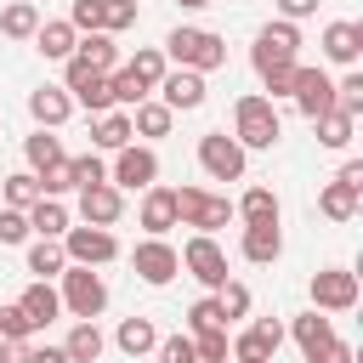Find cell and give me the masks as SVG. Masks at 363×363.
Wrapping results in <instances>:
<instances>
[{
    "label": "cell",
    "mask_w": 363,
    "mask_h": 363,
    "mask_svg": "<svg viewBox=\"0 0 363 363\" xmlns=\"http://www.w3.org/2000/svg\"><path fill=\"white\" fill-rule=\"evenodd\" d=\"M164 62H176V68H193V74H216V68H227V40L216 34V28H170L164 34Z\"/></svg>",
    "instance_id": "obj_1"
},
{
    "label": "cell",
    "mask_w": 363,
    "mask_h": 363,
    "mask_svg": "<svg viewBox=\"0 0 363 363\" xmlns=\"http://www.w3.org/2000/svg\"><path fill=\"white\" fill-rule=\"evenodd\" d=\"M278 136H284V119H278V108L267 102V96H238L233 102V142L250 153V147H278Z\"/></svg>",
    "instance_id": "obj_2"
},
{
    "label": "cell",
    "mask_w": 363,
    "mask_h": 363,
    "mask_svg": "<svg viewBox=\"0 0 363 363\" xmlns=\"http://www.w3.org/2000/svg\"><path fill=\"white\" fill-rule=\"evenodd\" d=\"M233 221V199L227 193H204V187H176V227H193V233H210Z\"/></svg>",
    "instance_id": "obj_3"
},
{
    "label": "cell",
    "mask_w": 363,
    "mask_h": 363,
    "mask_svg": "<svg viewBox=\"0 0 363 363\" xmlns=\"http://www.w3.org/2000/svg\"><path fill=\"white\" fill-rule=\"evenodd\" d=\"M108 182H113L119 193H147V187L159 182V153H153L147 142L119 147V153H113V164H108Z\"/></svg>",
    "instance_id": "obj_4"
},
{
    "label": "cell",
    "mask_w": 363,
    "mask_h": 363,
    "mask_svg": "<svg viewBox=\"0 0 363 363\" xmlns=\"http://www.w3.org/2000/svg\"><path fill=\"white\" fill-rule=\"evenodd\" d=\"M57 301H62V312H74V318H102V306H108V284H102V272H91V267H68Z\"/></svg>",
    "instance_id": "obj_5"
},
{
    "label": "cell",
    "mask_w": 363,
    "mask_h": 363,
    "mask_svg": "<svg viewBox=\"0 0 363 363\" xmlns=\"http://www.w3.org/2000/svg\"><path fill=\"white\" fill-rule=\"evenodd\" d=\"M244 147L227 136V130H204L199 136V170L210 176V182H244Z\"/></svg>",
    "instance_id": "obj_6"
},
{
    "label": "cell",
    "mask_w": 363,
    "mask_h": 363,
    "mask_svg": "<svg viewBox=\"0 0 363 363\" xmlns=\"http://www.w3.org/2000/svg\"><path fill=\"white\" fill-rule=\"evenodd\" d=\"M57 244H62L68 267H108V261H119V238L108 227H68Z\"/></svg>",
    "instance_id": "obj_7"
},
{
    "label": "cell",
    "mask_w": 363,
    "mask_h": 363,
    "mask_svg": "<svg viewBox=\"0 0 363 363\" xmlns=\"http://www.w3.org/2000/svg\"><path fill=\"white\" fill-rule=\"evenodd\" d=\"M176 255H182V267H187V272H193V278H199V284H204L210 295H216V289H221V284L233 278V272H227V250H221V244H216L210 233H193V238H187V244L176 250Z\"/></svg>",
    "instance_id": "obj_8"
},
{
    "label": "cell",
    "mask_w": 363,
    "mask_h": 363,
    "mask_svg": "<svg viewBox=\"0 0 363 363\" xmlns=\"http://www.w3.org/2000/svg\"><path fill=\"white\" fill-rule=\"evenodd\" d=\"M306 295H312V312H352L357 306V272L323 267V272H312Z\"/></svg>",
    "instance_id": "obj_9"
},
{
    "label": "cell",
    "mask_w": 363,
    "mask_h": 363,
    "mask_svg": "<svg viewBox=\"0 0 363 363\" xmlns=\"http://www.w3.org/2000/svg\"><path fill=\"white\" fill-rule=\"evenodd\" d=\"M130 267H136V278H142V284L164 289V284L182 272V255H176V244H170V238H142V244L130 250Z\"/></svg>",
    "instance_id": "obj_10"
},
{
    "label": "cell",
    "mask_w": 363,
    "mask_h": 363,
    "mask_svg": "<svg viewBox=\"0 0 363 363\" xmlns=\"http://www.w3.org/2000/svg\"><path fill=\"white\" fill-rule=\"evenodd\" d=\"M250 62L255 68H272V62H301V28L295 23H267L261 34H255V51H250Z\"/></svg>",
    "instance_id": "obj_11"
},
{
    "label": "cell",
    "mask_w": 363,
    "mask_h": 363,
    "mask_svg": "<svg viewBox=\"0 0 363 363\" xmlns=\"http://www.w3.org/2000/svg\"><path fill=\"white\" fill-rule=\"evenodd\" d=\"M227 346H233L238 363H272V352L284 346V323H278V318H255V323L238 329Z\"/></svg>",
    "instance_id": "obj_12"
},
{
    "label": "cell",
    "mask_w": 363,
    "mask_h": 363,
    "mask_svg": "<svg viewBox=\"0 0 363 363\" xmlns=\"http://www.w3.org/2000/svg\"><path fill=\"white\" fill-rule=\"evenodd\" d=\"M295 108H301V119H323L335 108V79L323 68H306L301 62V74H295Z\"/></svg>",
    "instance_id": "obj_13"
},
{
    "label": "cell",
    "mask_w": 363,
    "mask_h": 363,
    "mask_svg": "<svg viewBox=\"0 0 363 363\" xmlns=\"http://www.w3.org/2000/svg\"><path fill=\"white\" fill-rule=\"evenodd\" d=\"M159 102H164L170 113H193V108H204V74H193V68H170V74L159 79Z\"/></svg>",
    "instance_id": "obj_14"
},
{
    "label": "cell",
    "mask_w": 363,
    "mask_h": 363,
    "mask_svg": "<svg viewBox=\"0 0 363 363\" xmlns=\"http://www.w3.org/2000/svg\"><path fill=\"white\" fill-rule=\"evenodd\" d=\"M125 216V193L113 182H96V187H79V221L85 227H113Z\"/></svg>",
    "instance_id": "obj_15"
},
{
    "label": "cell",
    "mask_w": 363,
    "mask_h": 363,
    "mask_svg": "<svg viewBox=\"0 0 363 363\" xmlns=\"http://www.w3.org/2000/svg\"><path fill=\"white\" fill-rule=\"evenodd\" d=\"M136 221L147 227V238H164L170 227H176V187H147L142 193V204H136Z\"/></svg>",
    "instance_id": "obj_16"
},
{
    "label": "cell",
    "mask_w": 363,
    "mask_h": 363,
    "mask_svg": "<svg viewBox=\"0 0 363 363\" xmlns=\"http://www.w3.org/2000/svg\"><path fill=\"white\" fill-rule=\"evenodd\" d=\"M323 57L340 62V68H352V62L363 57V23H352V17L329 23V28H323Z\"/></svg>",
    "instance_id": "obj_17"
},
{
    "label": "cell",
    "mask_w": 363,
    "mask_h": 363,
    "mask_svg": "<svg viewBox=\"0 0 363 363\" xmlns=\"http://www.w3.org/2000/svg\"><path fill=\"white\" fill-rule=\"evenodd\" d=\"M28 113H34V125H40V130H57V125H68L74 96H68L62 85H40V91H28Z\"/></svg>",
    "instance_id": "obj_18"
},
{
    "label": "cell",
    "mask_w": 363,
    "mask_h": 363,
    "mask_svg": "<svg viewBox=\"0 0 363 363\" xmlns=\"http://www.w3.org/2000/svg\"><path fill=\"white\" fill-rule=\"evenodd\" d=\"M74 28H68V17H40V28H34V51L40 57H51V62H68L74 57Z\"/></svg>",
    "instance_id": "obj_19"
},
{
    "label": "cell",
    "mask_w": 363,
    "mask_h": 363,
    "mask_svg": "<svg viewBox=\"0 0 363 363\" xmlns=\"http://www.w3.org/2000/svg\"><path fill=\"white\" fill-rule=\"evenodd\" d=\"M74 57H79L91 74H113V68H119V45H113V34H102V28H96V34H79V40H74Z\"/></svg>",
    "instance_id": "obj_20"
},
{
    "label": "cell",
    "mask_w": 363,
    "mask_h": 363,
    "mask_svg": "<svg viewBox=\"0 0 363 363\" xmlns=\"http://www.w3.org/2000/svg\"><path fill=\"white\" fill-rule=\"evenodd\" d=\"M17 306H23V318L34 323V335H40L45 323H57V318H62V301H57V289H51V284H28V289L17 295Z\"/></svg>",
    "instance_id": "obj_21"
},
{
    "label": "cell",
    "mask_w": 363,
    "mask_h": 363,
    "mask_svg": "<svg viewBox=\"0 0 363 363\" xmlns=\"http://www.w3.org/2000/svg\"><path fill=\"white\" fill-rule=\"evenodd\" d=\"M289 335H295V346H301V357L312 363V357H318V352H323V346L335 340V323H329L323 312H301V318L289 323Z\"/></svg>",
    "instance_id": "obj_22"
},
{
    "label": "cell",
    "mask_w": 363,
    "mask_h": 363,
    "mask_svg": "<svg viewBox=\"0 0 363 363\" xmlns=\"http://www.w3.org/2000/svg\"><path fill=\"white\" fill-rule=\"evenodd\" d=\"M170 125H176V113H170L159 96L136 102V113H130V136H142V142H159V136H170Z\"/></svg>",
    "instance_id": "obj_23"
},
{
    "label": "cell",
    "mask_w": 363,
    "mask_h": 363,
    "mask_svg": "<svg viewBox=\"0 0 363 363\" xmlns=\"http://www.w3.org/2000/svg\"><path fill=\"white\" fill-rule=\"evenodd\" d=\"M91 142H96L102 153H119V147H130V113H125V108H108V113H96V119H91Z\"/></svg>",
    "instance_id": "obj_24"
},
{
    "label": "cell",
    "mask_w": 363,
    "mask_h": 363,
    "mask_svg": "<svg viewBox=\"0 0 363 363\" xmlns=\"http://www.w3.org/2000/svg\"><path fill=\"white\" fill-rule=\"evenodd\" d=\"M233 216H244V227H278V193L272 187H250L238 204H233Z\"/></svg>",
    "instance_id": "obj_25"
},
{
    "label": "cell",
    "mask_w": 363,
    "mask_h": 363,
    "mask_svg": "<svg viewBox=\"0 0 363 363\" xmlns=\"http://www.w3.org/2000/svg\"><path fill=\"white\" fill-rule=\"evenodd\" d=\"M102 329H96V318H74V329H68V340H62V352H68V363H96L102 357Z\"/></svg>",
    "instance_id": "obj_26"
},
{
    "label": "cell",
    "mask_w": 363,
    "mask_h": 363,
    "mask_svg": "<svg viewBox=\"0 0 363 363\" xmlns=\"http://www.w3.org/2000/svg\"><path fill=\"white\" fill-rule=\"evenodd\" d=\"M28 272H34V284H51V278H62V272H68V255H62V244H57V238H34V244H28Z\"/></svg>",
    "instance_id": "obj_27"
},
{
    "label": "cell",
    "mask_w": 363,
    "mask_h": 363,
    "mask_svg": "<svg viewBox=\"0 0 363 363\" xmlns=\"http://www.w3.org/2000/svg\"><path fill=\"white\" fill-rule=\"evenodd\" d=\"M113 346H119L125 357H147V352L159 346V329H153V318H125V323L113 329Z\"/></svg>",
    "instance_id": "obj_28"
},
{
    "label": "cell",
    "mask_w": 363,
    "mask_h": 363,
    "mask_svg": "<svg viewBox=\"0 0 363 363\" xmlns=\"http://www.w3.org/2000/svg\"><path fill=\"white\" fill-rule=\"evenodd\" d=\"M68 227H74V216H68L62 199H40V204L28 210V233H40V238H62Z\"/></svg>",
    "instance_id": "obj_29"
},
{
    "label": "cell",
    "mask_w": 363,
    "mask_h": 363,
    "mask_svg": "<svg viewBox=\"0 0 363 363\" xmlns=\"http://www.w3.org/2000/svg\"><path fill=\"white\" fill-rule=\"evenodd\" d=\"M244 261H255V267H272L278 255H284V233L278 227H244Z\"/></svg>",
    "instance_id": "obj_30"
},
{
    "label": "cell",
    "mask_w": 363,
    "mask_h": 363,
    "mask_svg": "<svg viewBox=\"0 0 363 363\" xmlns=\"http://www.w3.org/2000/svg\"><path fill=\"white\" fill-rule=\"evenodd\" d=\"M312 125H318V147H329V153H346L352 136H357V119H346L340 108H329V113L312 119Z\"/></svg>",
    "instance_id": "obj_31"
},
{
    "label": "cell",
    "mask_w": 363,
    "mask_h": 363,
    "mask_svg": "<svg viewBox=\"0 0 363 363\" xmlns=\"http://www.w3.org/2000/svg\"><path fill=\"white\" fill-rule=\"evenodd\" d=\"M23 159H28V170H34V176H45V170H51V164H62L68 153H62V142H57L51 130H34V136L23 142Z\"/></svg>",
    "instance_id": "obj_32"
},
{
    "label": "cell",
    "mask_w": 363,
    "mask_h": 363,
    "mask_svg": "<svg viewBox=\"0 0 363 363\" xmlns=\"http://www.w3.org/2000/svg\"><path fill=\"white\" fill-rule=\"evenodd\" d=\"M357 204H363V193H352L346 182H323V193H318V210H323L329 221H352Z\"/></svg>",
    "instance_id": "obj_33"
},
{
    "label": "cell",
    "mask_w": 363,
    "mask_h": 363,
    "mask_svg": "<svg viewBox=\"0 0 363 363\" xmlns=\"http://www.w3.org/2000/svg\"><path fill=\"white\" fill-rule=\"evenodd\" d=\"M34 28H40V6L11 0V6L0 11V34H6V40H34Z\"/></svg>",
    "instance_id": "obj_34"
},
{
    "label": "cell",
    "mask_w": 363,
    "mask_h": 363,
    "mask_svg": "<svg viewBox=\"0 0 363 363\" xmlns=\"http://www.w3.org/2000/svg\"><path fill=\"white\" fill-rule=\"evenodd\" d=\"M125 68H130V74H136V79H142L147 91H159V79L170 74V62H164V51H159V45H142V51H136V57H130Z\"/></svg>",
    "instance_id": "obj_35"
},
{
    "label": "cell",
    "mask_w": 363,
    "mask_h": 363,
    "mask_svg": "<svg viewBox=\"0 0 363 363\" xmlns=\"http://www.w3.org/2000/svg\"><path fill=\"white\" fill-rule=\"evenodd\" d=\"M6 210H34L40 204V176L34 170H17V176H6Z\"/></svg>",
    "instance_id": "obj_36"
},
{
    "label": "cell",
    "mask_w": 363,
    "mask_h": 363,
    "mask_svg": "<svg viewBox=\"0 0 363 363\" xmlns=\"http://www.w3.org/2000/svg\"><path fill=\"white\" fill-rule=\"evenodd\" d=\"M108 91H113V108H136V102H147V96H153L130 68H113V74H108Z\"/></svg>",
    "instance_id": "obj_37"
},
{
    "label": "cell",
    "mask_w": 363,
    "mask_h": 363,
    "mask_svg": "<svg viewBox=\"0 0 363 363\" xmlns=\"http://www.w3.org/2000/svg\"><path fill=\"white\" fill-rule=\"evenodd\" d=\"M255 74H261V85H267V102H278V96H295L301 62H272V68H255Z\"/></svg>",
    "instance_id": "obj_38"
},
{
    "label": "cell",
    "mask_w": 363,
    "mask_h": 363,
    "mask_svg": "<svg viewBox=\"0 0 363 363\" xmlns=\"http://www.w3.org/2000/svg\"><path fill=\"white\" fill-rule=\"evenodd\" d=\"M216 306H221V318H227V329H233L238 318H250V289H244L238 278H227V284L216 289Z\"/></svg>",
    "instance_id": "obj_39"
},
{
    "label": "cell",
    "mask_w": 363,
    "mask_h": 363,
    "mask_svg": "<svg viewBox=\"0 0 363 363\" xmlns=\"http://www.w3.org/2000/svg\"><path fill=\"white\" fill-rule=\"evenodd\" d=\"M216 329H227V318H221V306H216V295H204V301H193V306H187V335H216Z\"/></svg>",
    "instance_id": "obj_40"
},
{
    "label": "cell",
    "mask_w": 363,
    "mask_h": 363,
    "mask_svg": "<svg viewBox=\"0 0 363 363\" xmlns=\"http://www.w3.org/2000/svg\"><path fill=\"white\" fill-rule=\"evenodd\" d=\"M335 108H340L346 119H363V74H357V68L335 85Z\"/></svg>",
    "instance_id": "obj_41"
},
{
    "label": "cell",
    "mask_w": 363,
    "mask_h": 363,
    "mask_svg": "<svg viewBox=\"0 0 363 363\" xmlns=\"http://www.w3.org/2000/svg\"><path fill=\"white\" fill-rule=\"evenodd\" d=\"M136 28V0H102V34Z\"/></svg>",
    "instance_id": "obj_42"
},
{
    "label": "cell",
    "mask_w": 363,
    "mask_h": 363,
    "mask_svg": "<svg viewBox=\"0 0 363 363\" xmlns=\"http://www.w3.org/2000/svg\"><path fill=\"white\" fill-rule=\"evenodd\" d=\"M227 357H233L227 329H216V335H193V363H227Z\"/></svg>",
    "instance_id": "obj_43"
},
{
    "label": "cell",
    "mask_w": 363,
    "mask_h": 363,
    "mask_svg": "<svg viewBox=\"0 0 363 363\" xmlns=\"http://www.w3.org/2000/svg\"><path fill=\"white\" fill-rule=\"evenodd\" d=\"M68 28L74 34H96L102 28V0H74L68 6Z\"/></svg>",
    "instance_id": "obj_44"
},
{
    "label": "cell",
    "mask_w": 363,
    "mask_h": 363,
    "mask_svg": "<svg viewBox=\"0 0 363 363\" xmlns=\"http://www.w3.org/2000/svg\"><path fill=\"white\" fill-rule=\"evenodd\" d=\"M0 340H34V323L23 318V306H0Z\"/></svg>",
    "instance_id": "obj_45"
},
{
    "label": "cell",
    "mask_w": 363,
    "mask_h": 363,
    "mask_svg": "<svg viewBox=\"0 0 363 363\" xmlns=\"http://www.w3.org/2000/svg\"><path fill=\"white\" fill-rule=\"evenodd\" d=\"M153 357H159V363H193V335H164V340L153 346Z\"/></svg>",
    "instance_id": "obj_46"
},
{
    "label": "cell",
    "mask_w": 363,
    "mask_h": 363,
    "mask_svg": "<svg viewBox=\"0 0 363 363\" xmlns=\"http://www.w3.org/2000/svg\"><path fill=\"white\" fill-rule=\"evenodd\" d=\"M74 164V182L79 187H96V182H108V164L96 159V153H79V159H68Z\"/></svg>",
    "instance_id": "obj_47"
},
{
    "label": "cell",
    "mask_w": 363,
    "mask_h": 363,
    "mask_svg": "<svg viewBox=\"0 0 363 363\" xmlns=\"http://www.w3.org/2000/svg\"><path fill=\"white\" fill-rule=\"evenodd\" d=\"M0 244H28V210H0Z\"/></svg>",
    "instance_id": "obj_48"
},
{
    "label": "cell",
    "mask_w": 363,
    "mask_h": 363,
    "mask_svg": "<svg viewBox=\"0 0 363 363\" xmlns=\"http://www.w3.org/2000/svg\"><path fill=\"white\" fill-rule=\"evenodd\" d=\"M278 17H284V23H301V17H318V0H278Z\"/></svg>",
    "instance_id": "obj_49"
},
{
    "label": "cell",
    "mask_w": 363,
    "mask_h": 363,
    "mask_svg": "<svg viewBox=\"0 0 363 363\" xmlns=\"http://www.w3.org/2000/svg\"><path fill=\"white\" fill-rule=\"evenodd\" d=\"M312 363H352V346H346V340L335 335V340H329V346H323V352H318Z\"/></svg>",
    "instance_id": "obj_50"
},
{
    "label": "cell",
    "mask_w": 363,
    "mask_h": 363,
    "mask_svg": "<svg viewBox=\"0 0 363 363\" xmlns=\"http://www.w3.org/2000/svg\"><path fill=\"white\" fill-rule=\"evenodd\" d=\"M28 363H68V352H62V346H34V340H28Z\"/></svg>",
    "instance_id": "obj_51"
},
{
    "label": "cell",
    "mask_w": 363,
    "mask_h": 363,
    "mask_svg": "<svg viewBox=\"0 0 363 363\" xmlns=\"http://www.w3.org/2000/svg\"><path fill=\"white\" fill-rule=\"evenodd\" d=\"M335 182H346V187H352V193H363V164H357V159H346V164H340V176H335Z\"/></svg>",
    "instance_id": "obj_52"
},
{
    "label": "cell",
    "mask_w": 363,
    "mask_h": 363,
    "mask_svg": "<svg viewBox=\"0 0 363 363\" xmlns=\"http://www.w3.org/2000/svg\"><path fill=\"white\" fill-rule=\"evenodd\" d=\"M0 363H28V340H0Z\"/></svg>",
    "instance_id": "obj_53"
},
{
    "label": "cell",
    "mask_w": 363,
    "mask_h": 363,
    "mask_svg": "<svg viewBox=\"0 0 363 363\" xmlns=\"http://www.w3.org/2000/svg\"><path fill=\"white\" fill-rule=\"evenodd\" d=\"M182 11H204V6H216V0H176Z\"/></svg>",
    "instance_id": "obj_54"
}]
</instances>
